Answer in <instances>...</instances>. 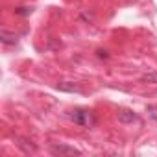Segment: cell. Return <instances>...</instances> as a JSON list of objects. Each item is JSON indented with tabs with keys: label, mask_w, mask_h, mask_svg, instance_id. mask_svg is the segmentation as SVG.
<instances>
[{
	"label": "cell",
	"mask_w": 157,
	"mask_h": 157,
	"mask_svg": "<svg viewBox=\"0 0 157 157\" xmlns=\"http://www.w3.org/2000/svg\"><path fill=\"white\" fill-rule=\"evenodd\" d=\"M142 82H148V83H157V72H148L142 76Z\"/></svg>",
	"instance_id": "6"
},
{
	"label": "cell",
	"mask_w": 157,
	"mask_h": 157,
	"mask_svg": "<svg viewBox=\"0 0 157 157\" xmlns=\"http://www.w3.org/2000/svg\"><path fill=\"white\" fill-rule=\"evenodd\" d=\"M50 151H52L54 155H82L80 150H76V148H72V146H67V144H54V146L50 148Z\"/></svg>",
	"instance_id": "2"
},
{
	"label": "cell",
	"mask_w": 157,
	"mask_h": 157,
	"mask_svg": "<svg viewBox=\"0 0 157 157\" xmlns=\"http://www.w3.org/2000/svg\"><path fill=\"white\" fill-rule=\"evenodd\" d=\"M98 56H100V57H107V52H102V50H100V52H98Z\"/></svg>",
	"instance_id": "8"
},
{
	"label": "cell",
	"mask_w": 157,
	"mask_h": 157,
	"mask_svg": "<svg viewBox=\"0 0 157 157\" xmlns=\"http://www.w3.org/2000/svg\"><path fill=\"white\" fill-rule=\"evenodd\" d=\"M0 39H2L4 44H15V43H17V35H15V33H10L8 30H2V32H0Z\"/></svg>",
	"instance_id": "4"
},
{
	"label": "cell",
	"mask_w": 157,
	"mask_h": 157,
	"mask_svg": "<svg viewBox=\"0 0 157 157\" xmlns=\"http://www.w3.org/2000/svg\"><path fill=\"white\" fill-rule=\"evenodd\" d=\"M57 89L59 91H67V93H82V89L80 87H76L74 83H57Z\"/></svg>",
	"instance_id": "5"
},
{
	"label": "cell",
	"mask_w": 157,
	"mask_h": 157,
	"mask_svg": "<svg viewBox=\"0 0 157 157\" xmlns=\"http://www.w3.org/2000/svg\"><path fill=\"white\" fill-rule=\"evenodd\" d=\"M118 120H120L122 124H133V122H137L139 118H137V115H135L133 111H129V109H122V111L118 113Z\"/></svg>",
	"instance_id": "3"
},
{
	"label": "cell",
	"mask_w": 157,
	"mask_h": 157,
	"mask_svg": "<svg viewBox=\"0 0 157 157\" xmlns=\"http://www.w3.org/2000/svg\"><path fill=\"white\" fill-rule=\"evenodd\" d=\"M15 13H17V15H30L32 10H30V8H19V10H15Z\"/></svg>",
	"instance_id": "7"
},
{
	"label": "cell",
	"mask_w": 157,
	"mask_h": 157,
	"mask_svg": "<svg viewBox=\"0 0 157 157\" xmlns=\"http://www.w3.org/2000/svg\"><path fill=\"white\" fill-rule=\"evenodd\" d=\"M70 120L74 122V124H78V126H83V128H91V126H94V115L91 113V111H87V109H74L70 115Z\"/></svg>",
	"instance_id": "1"
}]
</instances>
